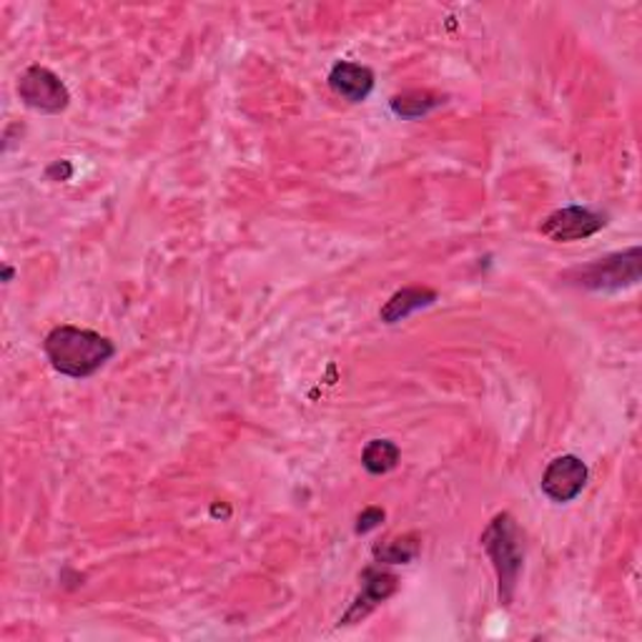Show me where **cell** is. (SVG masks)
Returning a JSON list of instances; mask_svg holds the SVG:
<instances>
[{
  "label": "cell",
  "mask_w": 642,
  "mask_h": 642,
  "mask_svg": "<svg viewBox=\"0 0 642 642\" xmlns=\"http://www.w3.org/2000/svg\"><path fill=\"white\" fill-rule=\"evenodd\" d=\"M46 356L55 372L71 379H86L116 354L111 339L99 331L78 327H55L43 341Z\"/></svg>",
  "instance_id": "6da1fadb"
},
{
  "label": "cell",
  "mask_w": 642,
  "mask_h": 642,
  "mask_svg": "<svg viewBox=\"0 0 642 642\" xmlns=\"http://www.w3.org/2000/svg\"><path fill=\"white\" fill-rule=\"evenodd\" d=\"M487 555L492 557L494 570L500 577V597L509 605L515 592L519 570H523V547H519V530L509 515H498L482 534Z\"/></svg>",
  "instance_id": "7a4b0ae2"
},
{
  "label": "cell",
  "mask_w": 642,
  "mask_h": 642,
  "mask_svg": "<svg viewBox=\"0 0 642 642\" xmlns=\"http://www.w3.org/2000/svg\"><path fill=\"white\" fill-rule=\"evenodd\" d=\"M640 264H642V251L640 247L622 251V254H613L605 259H597L588 266H580L567 274V279L582 289L592 291H617L635 287L640 281Z\"/></svg>",
  "instance_id": "3957f363"
},
{
  "label": "cell",
  "mask_w": 642,
  "mask_h": 642,
  "mask_svg": "<svg viewBox=\"0 0 642 642\" xmlns=\"http://www.w3.org/2000/svg\"><path fill=\"white\" fill-rule=\"evenodd\" d=\"M18 96L28 109L43 113H61L66 109L71 96L63 80L53 71L43 66H30L18 80Z\"/></svg>",
  "instance_id": "277c9868"
},
{
  "label": "cell",
  "mask_w": 642,
  "mask_h": 642,
  "mask_svg": "<svg viewBox=\"0 0 642 642\" xmlns=\"http://www.w3.org/2000/svg\"><path fill=\"white\" fill-rule=\"evenodd\" d=\"M584 484H588V467L575 454H563V457L552 460L542 475V492L557 505L572 502Z\"/></svg>",
  "instance_id": "5b68a950"
},
{
  "label": "cell",
  "mask_w": 642,
  "mask_h": 642,
  "mask_svg": "<svg viewBox=\"0 0 642 642\" xmlns=\"http://www.w3.org/2000/svg\"><path fill=\"white\" fill-rule=\"evenodd\" d=\"M605 224H607L605 216L597 214V211L570 206V209L555 211V214L544 218L542 234L552 241L565 243V241L588 239L600 229H605Z\"/></svg>",
  "instance_id": "8992f818"
},
{
  "label": "cell",
  "mask_w": 642,
  "mask_h": 642,
  "mask_svg": "<svg viewBox=\"0 0 642 642\" xmlns=\"http://www.w3.org/2000/svg\"><path fill=\"white\" fill-rule=\"evenodd\" d=\"M396 592V577L392 572H385V570H377V567H369L367 572L362 575V592L360 597H356V603L352 605V609L344 615V625L360 620V617L369 615L374 607L379 603H385L387 597H392Z\"/></svg>",
  "instance_id": "52a82bcc"
},
{
  "label": "cell",
  "mask_w": 642,
  "mask_h": 642,
  "mask_svg": "<svg viewBox=\"0 0 642 642\" xmlns=\"http://www.w3.org/2000/svg\"><path fill=\"white\" fill-rule=\"evenodd\" d=\"M329 86L344 101L360 103L372 93L374 73L367 66H360V63L341 61L329 73Z\"/></svg>",
  "instance_id": "ba28073f"
},
{
  "label": "cell",
  "mask_w": 642,
  "mask_h": 642,
  "mask_svg": "<svg viewBox=\"0 0 642 642\" xmlns=\"http://www.w3.org/2000/svg\"><path fill=\"white\" fill-rule=\"evenodd\" d=\"M435 302H437V291L421 289V287H406L402 291H396V294L385 304V309H381V322L387 324L402 322L410 314L419 312V309H425Z\"/></svg>",
  "instance_id": "9c48e42d"
},
{
  "label": "cell",
  "mask_w": 642,
  "mask_h": 642,
  "mask_svg": "<svg viewBox=\"0 0 642 642\" xmlns=\"http://www.w3.org/2000/svg\"><path fill=\"white\" fill-rule=\"evenodd\" d=\"M400 462V446L389 440H374L367 444L362 454V465L369 475H387L392 473Z\"/></svg>",
  "instance_id": "30bf717a"
},
{
  "label": "cell",
  "mask_w": 642,
  "mask_h": 642,
  "mask_svg": "<svg viewBox=\"0 0 642 642\" xmlns=\"http://www.w3.org/2000/svg\"><path fill=\"white\" fill-rule=\"evenodd\" d=\"M417 555H419V542L414 534H404V538L389 540L385 544H379V547H374V557H377V563H387V565H406Z\"/></svg>",
  "instance_id": "8fae6325"
},
{
  "label": "cell",
  "mask_w": 642,
  "mask_h": 642,
  "mask_svg": "<svg viewBox=\"0 0 642 642\" xmlns=\"http://www.w3.org/2000/svg\"><path fill=\"white\" fill-rule=\"evenodd\" d=\"M442 103H444V99H440V96H435L429 91H406L402 96H394L392 109H394V113H400V116H404V118H419Z\"/></svg>",
  "instance_id": "7c38bea8"
},
{
  "label": "cell",
  "mask_w": 642,
  "mask_h": 642,
  "mask_svg": "<svg viewBox=\"0 0 642 642\" xmlns=\"http://www.w3.org/2000/svg\"><path fill=\"white\" fill-rule=\"evenodd\" d=\"M381 519H385V509H379V507L364 509L362 515H360V523H356V532L364 534V532L374 530V527H377L381 523Z\"/></svg>",
  "instance_id": "4fadbf2b"
}]
</instances>
